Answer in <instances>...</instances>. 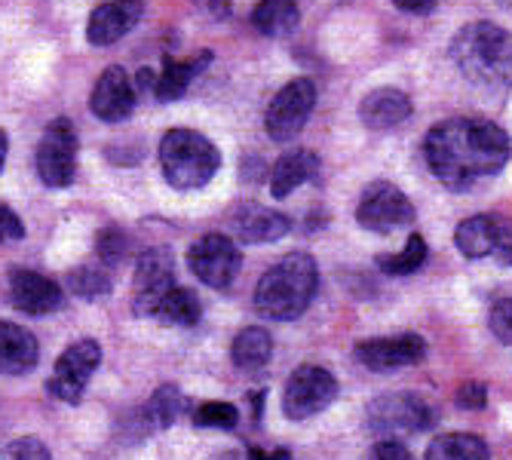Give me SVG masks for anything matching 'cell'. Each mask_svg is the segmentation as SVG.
I'll return each mask as SVG.
<instances>
[{"label": "cell", "mask_w": 512, "mask_h": 460, "mask_svg": "<svg viewBox=\"0 0 512 460\" xmlns=\"http://www.w3.org/2000/svg\"><path fill=\"white\" fill-rule=\"evenodd\" d=\"M424 157L448 191H467L509 163V135L482 117H454L427 132Z\"/></svg>", "instance_id": "obj_1"}, {"label": "cell", "mask_w": 512, "mask_h": 460, "mask_svg": "<svg viewBox=\"0 0 512 460\" xmlns=\"http://www.w3.org/2000/svg\"><path fill=\"white\" fill-rule=\"evenodd\" d=\"M457 71L479 89H503L512 80V34L494 22H470L451 40Z\"/></svg>", "instance_id": "obj_2"}, {"label": "cell", "mask_w": 512, "mask_h": 460, "mask_svg": "<svg viewBox=\"0 0 512 460\" xmlns=\"http://www.w3.org/2000/svg\"><path fill=\"white\" fill-rule=\"evenodd\" d=\"M319 286V267L307 252H292L276 261L255 289V310L264 319L289 322L298 319L313 301Z\"/></svg>", "instance_id": "obj_3"}, {"label": "cell", "mask_w": 512, "mask_h": 460, "mask_svg": "<svg viewBox=\"0 0 512 460\" xmlns=\"http://www.w3.org/2000/svg\"><path fill=\"white\" fill-rule=\"evenodd\" d=\"M163 175L178 191H197L221 169V151L194 129H169L160 142Z\"/></svg>", "instance_id": "obj_4"}, {"label": "cell", "mask_w": 512, "mask_h": 460, "mask_svg": "<svg viewBox=\"0 0 512 460\" xmlns=\"http://www.w3.org/2000/svg\"><path fill=\"white\" fill-rule=\"evenodd\" d=\"M436 424L433 408L417 393H384L368 405V430L387 433L390 439L399 433H424Z\"/></svg>", "instance_id": "obj_5"}, {"label": "cell", "mask_w": 512, "mask_h": 460, "mask_svg": "<svg viewBox=\"0 0 512 460\" xmlns=\"http://www.w3.org/2000/svg\"><path fill=\"white\" fill-rule=\"evenodd\" d=\"M414 218L411 200L390 181H371L356 206V221L371 234H393L399 227H411Z\"/></svg>", "instance_id": "obj_6"}, {"label": "cell", "mask_w": 512, "mask_h": 460, "mask_svg": "<svg viewBox=\"0 0 512 460\" xmlns=\"http://www.w3.org/2000/svg\"><path fill=\"white\" fill-rule=\"evenodd\" d=\"M338 396V381L329 368L301 365L292 372L283 390V411L289 421H307L313 414L325 411Z\"/></svg>", "instance_id": "obj_7"}, {"label": "cell", "mask_w": 512, "mask_h": 460, "mask_svg": "<svg viewBox=\"0 0 512 460\" xmlns=\"http://www.w3.org/2000/svg\"><path fill=\"white\" fill-rule=\"evenodd\" d=\"M77 172V132L74 123L59 117L46 126L37 148V175L46 188H68Z\"/></svg>", "instance_id": "obj_8"}, {"label": "cell", "mask_w": 512, "mask_h": 460, "mask_svg": "<svg viewBox=\"0 0 512 460\" xmlns=\"http://www.w3.org/2000/svg\"><path fill=\"white\" fill-rule=\"evenodd\" d=\"M316 105V86L307 77H298L292 83H286L276 92L267 114H264V126L273 142H292V138L304 129V123L310 120Z\"/></svg>", "instance_id": "obj_9"}, {"label": "cell", "mask_w": 512, "mask_h": 460, "mask_svg": "<svg viewBox=\"0 0 512 460\" xmlns=\"http://www.w3.org/2000/svg\"><path fill=\"white\" fill-rule=\"evenodd\" d=\"M188 264H191V273L209 289H230L237 280V273H240L243 255L230 237L206 234L191 246Z\"/></svg>", "instance_id": "obj_10"}, {"label": "cell", "mask_w": 512, "mask_h": 460, "mask_svg": "<svg viewBox=\"0 0 512 460\" xmlns=\"http://www.w3.org/2000/svg\"><path fill=\"white\" fill-rule=\"evenodd\" d=\"M175 261L166 249H148L138 255L135 264V280H132V301L135 313L157 316L163 298L175 289Z\"/></svg>", "instance_id": "obj_11"}, {"label": "cell", "mask_w": 512, "mask_h": 460, "mask_svg": "<svg viewBox=\"0 0 512 460\" xmlns=\"http://www.w3.org/2000/svg\"><path fill=\"white\" fill-rule=\"evenodd\" d=\"M99 362H102V347L96 344V341H77V344H71L62 356H59V362H56V372H53V378H50V384H46V390H50L56 399H62V402H80V396H83V390H86V384H89V378H92V372L99 368Z\"/></svg>", "instance_id": "obj_12"}, {"label": "cell", "mask_w": 512, "mask_h": 460, "mask_svg": "<svg viewBox=\"0 0 512 460\" xmlns=\"http://www.w3.org/2000/svg\"><path fill=\"white\" fill-rule=\"evenodd\" d=\"M427 356V341L421 335L396 338H368L356 344V359L371 372H396L405 365H417Z\"/></svg>", "instance_id": "obj_13"}, {"label": "cell", "mask_w": 512, "mask_h": 460, "mask_svg": "<svg viewBox=\"0 0 512 460\" xmlns=\"http://www.w3.org/2000/svg\"><path fill=\"white\" fill-rule=\"evenodd\" d=\"M10 301L16 310L43 316V313H56L65 304V292L56 280H46L43 273L34 270H10Z\"/></svg>", "instance_id": "obj_14"}, {"label": "cell", "mask_w": 512, "mask_h": 460, "mask_svg": "<svg viewBox=\"0 0 512 460\" xmlns=\"http://www.w3.org/2000/svg\"><path fill=\"white\" fill-rule=\"evenodd\" d=\"M89 108H92V114H96L99 120H105V123H123L132 114V108H135L132 77L120 65L105 68L99 83L92 86Z\"/></svg>", "instance_id": "obj_15"}, {"label": "cell", "mask_w": 512, "mask_h": 460, "mask_svg": "<svg viewBox=\"0 0 512 460\" xmlns=\"http://www.w3.org/2000/svg\"><path fill=\"white\" fill-rule=\"evenodd\" d=\"M145 13L142 0H108V4H99L89 13L86 22V40L92 46H111L117 40H123Z\"/></svg>", "instance_id": "obj_16"}, {"label": "cell", "mask_w": 512, "mask_h": 460, "mask_svg": "<svg viewBox=\"0 0 512 460\" xmlns=\"http://www.w3.org/2000/svg\"><path fill=\"white\" fill-rule=\"evenodd\" d=\"M408 117H411V99L402 89H393V86L371 89L359 102V120L375 132L393 129V126L405 123Z\"/></svg>", "instance_id": "obj_17"}, {"label": "cell", "mask_w": 512, "mask_h": 460, "mask_svg": "<svg viewBox=\"0 0 512 460\" xmlns=\"http://www.w3.org/2000/svg\"><path fill=\"white\" fill-rule=\"evenodd\" d=\"M40 359L37 338L16 326V322H0V375H28Z\"/></svg>", "instance_id": "obj_18"}, {"label": "cell", "mask_w": 512, "mask_h": 460, "mask_svg": "<svg viewBox=\"0 0 512 460\" xmlns=\"http://www.w3.org/2000/svg\"><path fill=\"white\" fill-rule=\"evenodd\" d=\"M237 234L243 243L249 246H261V243H276L283 240L289 230H292V221L276 212V209H267V206H255V203H246L240 212H237Z\"/></svg>", "instance_id": "obj_19"}, {"label": "cell", "mask_w": 512, "mask_h": 460, "mask_svg": "<svg viewBox=\"0 0 512 460\" xmlns=\"http://www.w3.org/2000/svg\"><path fill=\"white\" fill-rule=\"evenodd\" d=\"M316 175H319V157L313 151H307V148L289 151L270 169V194L276 200H286L289 194H295L301 184L313 181Z\"/></svg>", "instance_id": "obj_20"}, {"label": "cell", "mask_w": 512, "mask_h": 460, "mask_svg": "<svg viewBox=\"0 0 512 460\" xmlns=\"http://www.w3.org/2000/svg\"><path fill=\"white\" fill-rule=\"evenodd\" d=\"M209 62H212V53H209V50H203L197 59H184V62L166 59V68H163V74L157 77V89H154L157 102H178V99L184 96V92H188V86L194 83V77H197Z\"/></svg>", "instance_id": "obj_21"}, {"label": "cell", "mask_w": 512, "mask_h": 460, "mask_svg": "<svg viewBox=\"0 0 512 460\" xmlns=\"http://www.w3.org/2000/svg\"><path fill=\"white\" fill-rule=\"evenodd\" d=\"M273 356V338L267 329H258V326H249L243 329L237 338H234V347H230V359L246 375H255L261 368L270 362Z\"/></svg>", "instance_id": "obj_22"}, {"label": "cell", "mask_w": 512, "mask_h": 460, "mask_svg": "<svg viewBox=\"0 0 512 460\" xmlns=\"http://www.w3.org/2000/svg\"><path fill=\"white\" fill-rule=\"evenodd\" d=\"M497 240V218L494 215H473L460 221L454 230V243L467 258H488L494 255Z\"/></svg>", "instance_id": "obj_23"}, {"label": "cell", "mask_w": 512, "mask_h": 460, "mask_svg": "<svg viewBox=\"0 0 512 460\" xmlns=\"http://www.w3.org/2000/svg\"><path fill=\"white\" fill-rule=\"evenodd\" d=\"M298 4L295 0H258L252 13V25L264 37H286L298 28Z\"/></svg>", "instance_id": "obj_24"}, {"label": "cell", "mask_w": 512, "mask_h": 460, "mask_svg": "<svg viewBox=\"0 0 512 460\" xmlns=\"http://www.w3.org/2000/svg\"><path fill=\"white\" fill-rule=\"evenodd\" d=\"M424 460H491V451L473 433H442L430 442Z\"/></svg>", "instance_id": "obj_25"}, {"label": "cell", "mask_w": 512, "mask_h": 460, "mask_svg": "<svg viewBox=\"0 0 512 460\" xmlns=\"http://www.w3.org/2000/svg\"><path fill=\"white\" fill-rule=\"evenodd\" d=\"M157 316L166 319V322H172V326H197L200 316H203V304H200V298H197L194 289L175 286V289L163 298Z\"/></svg>", "instance_id": "obj_26"}, {"label": "cell", "mask_w": 512, "mask_h": 460, "mask_svg": "<svg viewBox=\"0 0 512 460\" xmlns=\"http://www.w3.org/2000/svg\"><path fill=\"white\" fill-rule=\"evenodd\" d=\"M430 249H427V240L421 234H411L405 249L396 252V255H378V267L387 273V276H411L424 267Z\"/></svg>", "instance_id": "obj_27"}, {"label": "cell", "mask_w": 512, "mask_h": 460, "mask_svg": "<svg viewBox=\"0 0 512 460\" xmlns=\"http://www.w3.org/2000/svg\"><path fill=\"white\" fill-rule=\"evenodd\" d=\"M181 411H184V393L172 384H163L154 390V396L148 399V408H145V418L151 427L157 430H166L172 427L178 418H181Z\"/></svg>", "instance_id": "obj_28"}, {"label": "cell", "mask_w": 512, "mask_h": 460, "mask_svg": "<svg viewBox=\"0 0 512 460\" xmlns=\"http://www.w3.org/2000/svg\"><path fill=\"white\" fill-rule=\"evenodd\" d=\"M68 289L77 298H102L111 292V280H108V273L99 267H77L68 273Z\"/></svg>", "instance_id": "obj_29"}, {"label": "cell", "mask_w": 512, "mask_h": 460, "mask_svg": "<svg viewBox=\"0 0 512 460\" xmlns=\"http://www.w3.org/2000/svg\"><path fill=\"white\" fill-rule=\"evenodd\" d=\"M194 424L203 430H234L240 424V411L230 402H203L194 411Z\"/></svg>", "instance_id": "obj_30"}, {"label": "cell", "mask_w": 512, "mask_h": 460, "mask_svg": "<svg viewBox=\"0 0 512 460\" xmlns=\"http://www.w3.org/2000/svg\"><path fill=\"white\" fill-rule=\"evenodd\" d=\"M0 460H53L50 448L34 436H22L0 451Z\"/></svg>", "instance_id": "obj_31"}, {"label": "cell", "mask_w": 512, "mask_h": 460, "mask_svg": "<svg viewBox=\"0 0 512 460\" xmlns=\"http://www.w3.org/2000/svg\"><path fill=\"white\" fill-rule=\"evenodd\" d=\"M488 326H491V335H494L500 344H509V347H512V298H500V301L491 307Z\"/></svg>", "instance_id": "obj_32"}, {"label": "cell", "mask_w": 512, "mask_h": 460, "mask_svg": "<svg viewBox=\"0 0 512 460\" xmlns=\"http://www.w3.org/2000/svg\"><path fill=\"white\" fill-rule=\"evenodd\" d=\"M126 237L120 234L117 227H108V230H102L99 234V255H102V261L105 264H117L120 258H126Z\"/></svg>", "instance_id": "obj_33"}, {"label": "cell", "mask_w": 512, "mask_h": 460, "mask_svg": "<svg viewBox=\"0 0 512 460\" xmlns=\"http://www.w3.org/2000/svg\"><path fill=\"white\" fill-rule=\"evenodd\" d=\"M22 237H25V224H22V218H19L10 206L0 203V243H16V240H22Z\"/></svg>", "instance_id": "obj_34"}, {"label": "cell", "mask_w": 512, "mask_h": 460, "mask_svg": "<svg viewBox=\"0 0 512 460\" xmlns=\"http://www.w3.org/2000/svg\"><path fill=\"white\" fill-rule=\"evenodd\" d=\"M494 258H497V264H503V267L512 264V221H509V218H497Z\"/></svg>", "instance_id": "obj_35"}, {"label": "cell", "mask_w": 512, "mask_h": 460, "mask_svg": "<svg viewBox=\"0 0 512 460\" xmlns=\"http://www.w3.org/2000/svg\"><path fill=\"white\" fill-rule=\"evenodd\" d=\"M365 460H414V457L399 439H381L375 448L365 454Z\"/></svg>", "instance_id": "obj_36"}, {"label": "cell", "mask_w": 512, "mask_h": 460, "mask_svg": "<svg viewBox=\"0 0 512 460\" xmlns=\"http://www.w3.org/2000/svg\"><path fill=\"white\" fill-rule=\"evenodd\" d=\"M485 402H488V390H485V384L470 381V384H463V387L457 390V405H460V408L479 411V408H485Z\"/></svg>", "instance_id": "obj_37"}, {"label": "cell", "mask_w": 512, "mask_h": 460, "mask_svg": "<svg viewBox=\"0 0 512 460\" xmlns=\"http://www.w3.org/2000/svg\"><path fill=\"white\" fill-rule=\"evenodd\" d=\"M393 4H396V10H402V13H411V16H427V13H433L436 0H393Z\"/></svg>", "instance_id": "obj_38"}, {"label": "cell", "mask_w": 512, "mask_h": 460, "mask_svg": "<svg viewBox=\"0 0 512 460\" xmlns=\"http://www.w3.org/2000/svg\"><path fill=\"white\" fill-rule=\"evenodd\" d=\"M194 4H197L203 13H209L212 19H224V16L230 13V0H194Z\"/></svg>", "instance_id": "obj_39"}, {"label": "cell", "mask_w": 512, "mask_h": 460, "mask_svg": "<svg viewBox=\"0 0 512 460\" xmlns=\"http://www.w3.org/2000/svg\"><path fill=\"white\" fill-rule=\"evenodd\" d=\"M135 92H154L157 89V74L151 71V68H142L138 71V77H135Z\"/></svg>", "instance_id": "obj_40"}, {"label": "cell", "mask_w": 512, "mask_h": 460, "mask_svg": "<svg viewBox=\"0 0 512 460\" xmlns=\"http://www.w3.org/2000/svg\"><path fill=\"white\" fill-rule=\"evenodd\" d=\"M249 454H252V460H292V454L289 451H283V448H279V451H261V448H249Z\"/></svg>", "instance_id": "obj_41"}, {"label": "cell", "mask_w": 512, "mask_h": 460, "mask_svg": "<svg viewBox=\"0 0 512 460\" xmlns=\"http://www.w3.org/2000/svg\"><path fill=\"white\" fill-rule=\"evenodd\" d=\"M209 460H252L249 451H237V448H227V451H215Z\"/></svg>", "instance_id": "obj_42"}, {"label": "cell", "mask_w": 512, "mask_h": 460, "mask_svg": "<svg viewBox=\"0 0 512 460\" xmlns=\"http://www.w3.org/2000/svg\"><path fill=\"white\" fill-rule=\"evenodd\" d=\"M7 151H10V138L7 132L0 129V172H4V163H7Z\"/></svg>", "instance_id": "obj_43"}, {"label": "cell", "mask_w": 512, "mask_h": 460, "mask_svg": "<svg viewBox=\"0 0 512 460\" xmlns=\"http://www.w3.org/2000/svg\"><path fill=\"white\" fill-rule=\"evenodd\" d=\"M497 4H500V7H512V0H497Z\"/></svg>", "instance_id": "obj_44"}]
</instances>
